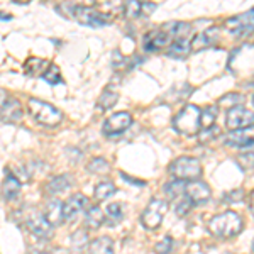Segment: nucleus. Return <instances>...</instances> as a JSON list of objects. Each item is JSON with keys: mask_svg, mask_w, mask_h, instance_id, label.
Here are the masks:
<instances>
[{"mask_svg": "<svg viewBox=\"0 0 254 254\" xmlns=\"http://www.w3.org/2000/svg\"><path fill=\"white\" fill-rule=\"evenodd\" d=\"M243 217L232 210L212 217L210 222H208V231L217 237H222V239L237 236L243 231Z\"/></svg>", "mask_w": 254, "mask_h": 254, "instance_id": "f257e3e1", "label": "nucleus"}, {"mask_svg": "<svg viewBox=\"0 0 254 254\" xmlns=\"http://www.w3.org/2000/svg\"><path fill=\"white\" fill-rule=\"evenodd\" d=\"M27 112L29 116L38 122L39 126L44 127H55L63 121V114L55 105L48 104L39 98H29L27 100Z\"/></svg>", "mask_w": 254, "mask_h": 254, "instance_id": "f03ea898", "label": "nucleus"}, {"mask_svg": "<svg viewBox=\"0 0 254 254\" xmlns=\"http://www.w3.org/2000/svg\"><path fill=\"white\" fill-rule=\"evenodd\" d=\"M200 110L196 105H187L180 110L173 119V127L176 132L183 134V136H195L202 129V122H200Z\"/></svg>", "mask_w": 254, "mask_h": 254, "instance_id": "7ed1b4c3", "label": "nucleus"}, {"mask_svg": "<svg viewBox=\"0 0 254 254\" xmlns=\"http://www.w3.org/2000/svg\"><path fill=\"white\" fill-rule=\"evenodd\" d=\"M170 173L176 180H183V182H191V180H200L202 176V165L198 159L190 156H182L175 159L170 165Z\"/></svg>", "mask_w": 254, "mask_h": 254, "instance_id": "20e7f679", "label": "nucleus"}, {"mask_svg": "<svg viewBox=\"0 0 254 254\" xmlns=\"http://www.w3.org/2000/svg\"><path fill=\"white\" fill-rule=\"evenodd\" d=\"M24 225H26L27 231L34 237H38V239L46 241L53 237V224L46 219L44 212L31 210L29 214L24 217Z\"/></svg>", "mask_w": 254, "mask_h": 254, "instance_id": "39448f33", "label": "nucleus"}, {"mask_svg": "<svg viewBox=\"0 0 254 254\" xmlns=\"http://www.w3.org/2000/svg\"><path fill=\"white\" fill-rule=\"evenodd\" d=\"M71 15L75 20H78L83 26L90 27H102L109 24V15L100 12L95 7L88 5H71Z\"/></svg>", "mask_w": 254, "mask_h": 254, "instance_id": "423d86ee", "label": "nucleus"}, {"mask_svg": "<svg viewBox=\"0 0 254 254\" xmlns=\"http://www.w3.org/2000/svg\"><path fill=\"white\" fill-rule=\"evenodd\" d=\"M165 214H166V203L163 202V200H159V198H153L149 203H147L144 212H142L141 222H142V225H144L146 229L153 231V229H156V227L161 225Z\"/></svg>", "mask_w": 254, "mask_h": 254, "instance_id": "0eeeda50", "label": "nucleus"}, {"mask_svg": "<svg viewBox=\"0 0 254 254\" xmlns=\"http://www.w3.org/2000/svg\"><path fill=\"white\" fill-rule=\"evenodd\" d=\"M225 27H227V31L231 32L232 36H237V38L253 34L254 32V9L225 20Z\"/></svg>", "mask_w": 254, "mask_h": 254, "instance_id": "6e6552de", "label": "nucleus"}, {"mask_svg": "<svg viewBox=\"0 0 254 254\" xmlns=\"http://www.w3.org/2000/svg\"><path fill=\"white\" fill-rule=\"evenodd\" d=\"M225 126H227L229 130L254 126V112L246 109L244 105H237V107L229 109L227 116H225Z\"/></svg>", "mask_w": 254, "mask_h": 254, "instance_id": "1a4fd4ad", "label": "nucleus"}, {"mask_svg": "<svg viewBox=\"0 0 254 254\" xmlns=\"http://www.w3.org/2000/svg\"><path fill=\"white\" fill-rule=\"evenodd\" d=\"M132 126V116L129 112H119L110 116L104 124V134L109 137L121 136L122 132H126L129 127Z\"/></svg>", "mask_w": 254, "mask_h": 254, "instance_id": "9d476101", "label": "nucleus"}, {"mask_svg": "<svg viewBox=\"0 0 254 254\" xmlns=\"http://www.w3.org/2000/svg\"><path fill=\"white\" fill-rule=\"evenodd\" d=\"M185 195L190 198V202L193 205H202V203L208 202L210 198V187L205 182H200V180H191L185 185Z\"/></svg>", "mask_w": 254, "mask_h": 254, "instance_id": "9b49d317", "label": "nucleus"}, {"mask_svg": "<svg viewBox=\"0 0 254 254\" xmlns=\"http://www.w3.org/2000/svg\"><path fill=\"white\" fill-rule=\"evenodd\" d=\"M24 117V107L22 104L14 97H9L7 102L0 109V121L5 124H17L20 119Z\"/></svg>", "mask_w": 254, "mask_h": 254, "instance_id": "f8f14e48", "label": "nucleus"}, {"mask_svg": "<svg viewBox=\"0 0 254 254\" xmlns=\"http://www.w3.org/2000/svg\"><path fill=\"white\" fill-rule=\"evenodd\" d=\"M251 142H254V126L231 130V132L227 134V137H225V144L232 146V147H239V149H244V147L249 146Z\"/></svg>", "mask_w": 254, "mask_h": 254, "instance_id": "ddd939ff", "label": "nucleus"}, {"mask_svg": "<svg viewBox=\"0 0 254 254\" xmlns=\"http://www.w3.org/2000/svg\"><path fill=\"white\" fill-rule=\"evenodd\" d=\"M88 205V198L81 193H75L71 196H68L66 202L63 203V217L64 220H73L76 215L83 212V208H87Z\"/></svg>", "mask_w": 254, "mask_h": 254, "instance_id": "4468645a", "label": "nucleus"}, {"mask_svg": "<svg viewBox=\"0 0 254 254\" xmlns=\"http://www.w3.org/2000/svg\"><path fill=\"white\" fill-rule=\"evenodd\" d=\"M173 38L170 36V32L166 31H151L147 32L142 39V44H144V51H159L161 48L170 46Z\"/></svg>", "mask_w": 254, "mask_h": 254, "instance_id": "2eb2a0df", "label": "nucleus"}, {"mask_svg": "<svg viewBox=\"0 0 254 254\" xmlns=\"http://www.w3.org/2000/svg\"><path fill=\"white\" fill-rule=\"evenodd\" d=\"M20 187H22V183H20V180L15 176L14 173H9L5 176V180H3L2 183V195L5 200H15L20 193Z\"/></svg>", "mask_w": 254, "mask_h": 254, "instance_id": "dca6fc26", "label": "nucleus"}, {"mask_svg": "<svg viewBox=\"0 0 254 254\" xmlns=\"http://www.w3.org/2000/svg\"><path fill=\"white\" fill-rule=\"evenodd\" d=\"M44 215L46 219L51 222L53 225H60L64 222L63 217V203L60 200H51V202L46 203V210H44Z\"/></svg>", "mask_w": 254, "mask_h": 254, "instance_id": "f3484780", "label": "nucleus"}, {"mask_svg": "<svg viewBox=\"0 0 254 254\" xmlns=\"http://www.w3.org/2000/svg\"><path fill=\"white\" fill-rule=\"evenodd\" d=\"M104 224H105V212L97 205L90 207L87 214H85V225L88 229H92V231H95V229L102 227Z\"/></svg>", "mask_w": 254, "mask_h": 254, "instance_id": "a211bd4d", "label": "nucleus"}, {"mask_svg": "<svg viewBox=\"0 0 254 254\" xmlns=\"http://www.w3.org/2000/svg\"><path fill=\"white\" fill-rule=\"evenodd\" d=\"M69 187H71V178H69L68 175H60V176L51 178L46 183V191L51 195H58V193L66 191Z\"/></svg>", "mask_w": 254, "mask_h": 254, "instance_id": "6ab92c4d", "label": "nucleus"}, {"mask_svg": "<svg viewBox=\"0 0 254 254\" xmlns=\"http://www.w3.org/2000/svg\"><path fill=\"white\" fill-rule=\"evenodd\" d=\"M191 51V43L187 39H175L168 46V56H173L176 60H183Z\"/></svg>", "mask_w": 254, "mask_h": 254, "instance_id": "aec40b11", "label": "nucleus"}, {"mask_svg": "<svg viewBox=\"0 0 254 254\" xmlns=\"http://www.w3.org/2000/svg\"><path fill=\"white\" fill-rule=\"evenodd\" d=\"M49 64L51 63L43 58H29L24 63V71H26V75H31V76H38V75L43 76Z\"/></svg>", "mask_w": 254, "mask_h": 254, "instance_id": "412c9836", "label": "nucleus"}, {"mask_svg": "<svg viewBox=\"0 0 254 254\" xmlns=\"http://www.w3.org/2000/svg\"><path fill=\"white\" fill-rule=\"evenodd\" d=\"M90 254H114V243L110 237H98L88 246Z\"/></svg>", "mask_w": 254, "mask_h": 254, "instance_id": "4be33fe9", "label": "nucleus"}, {"mask_svg": "<svg viewBox=\"0 0 254 254\" xmlns=\"http://www.w3.org/2000/svg\"><path fill=\"white\" fill-rule=\"evenodd\" d=\"M114 193H116V185H114L110 180H105V182H100L93 190V196H95L97 202H104V200L110 198Z\"/></svg>", "mask_w": 254, "mask_h": 254, "instance_id": "5701e85b", "label": "nucleus"}, {"mask_svg": "<svg viewBox=\"0 0 254 254\" xmlns=\"http://www.w3.org/2000/svg\"><path fill=\"white\" fill-rule=\"evenodd\" d=\"M124 217V210H122V205L121 203H110L105 208V222L109 225H116L122 220Z\"/></svg>", "mask_w": 254, "mask_h": 254, "instance_id": "b1692460", "label": "nucleus"}, {"mask_svg": "<svg viewBox=\"0 0 254 254\" xmlns=\"http://www.w3.org/2000/svg\"><path fill=\"white\" fill-rule=\"evenodd\" d=\"M117 100H119V93L107 88L100 97H98L97 105H98V109H102V110H109L117 104Z\"/></svg>", "mask_w": 254, "mask_h": 254, "instance_id": "393cba45", "label": "nucleus"}, {"mask_svg": "<svg viewBox=\"0 0 254 254\" xmlns=\"http://www.w3.org/2000/svg\"><path fill=\"white\" fill-rule=\"evenodd\" d=\"M185 185H187V182L175 178V182H170L165 187V191H166V195L170 196L171 200H178L180 196L185 195Z\"/></svg>", "mask_w": 254, "mask_h": 254, "instance_id": "a878e982", "label": "nucleus"}, {"mask_svg": "<svg viewBox=\"0 0 254 254\" xmlns=\"http://www.w3.org/2000/svg\"><path fill=\"white\" fill-rule=\"evenodd\" d=\"M215 121H217V107H214V105H208V107H205L202 110V114H200L202 129H208V127L215 126Z\"/></svg>", "mask_w": 254, "mask_h": 254, "instance_id": "bb28decb", "label": "nucleus"}, {"mask_svg": "<svg viewBox=\"0 0 254 254\" xmlns=\"http://www.w3.org/2000/svg\"><path fill=\"white\" fill-rule=\"evenodd\" d=\"M90 243H88V236H87V231H83V229H80V231L73 232L71 236V248L75 249V251L81 253L85 248H88Z\"/></svg>", "mask_w": 254, "mask_h": 254, "instance_id": "cd10ccee", "label": "nucleus"}, {"mask_svg": "<svg viewBox=\"0 0 254 254\" xmlns=\"http://www.w3.org/2000/svg\"><path fill=\"white\" fill-rule=\"evenodd\" d=\"M142 3L139 0H126L124 3V15L126 19H137L141 15Z\"/></svg>", "mask_w": 254, "mask_h": 254, "instance_id": "c85d7f7f", "label": "nucleus"}, {"mask_svg": "<svg viewBox=\"0 0 254 254\" xmlns=\"http://www.w3.org/2000/svg\"><path fill=\"white\" fill-rule=\"evenodd\" d=\"M88 173L92 175H104L109 171V163L104 158H93L87 166Z\"/></svg>", "mask_w": 254, "mask_h": 254, "instance_id": "c756f323", "label": "nucleus"}, {"mask_svg": "<svg viewBox=\"0 0 254 254\" xmlns=\"http://www.w3.org/2000/svg\"><path fill=\"white\" fill-rule=\"evenodd\" d=\"M43 78L46 80L49 85H58V83H61V81H63V78H61V73H60V68L56 66L55 63L49 64L48 69L44 71Z\"/></svg>", "mask_w": 254, "mask_h": 254, "instance_id": "7c9ffc66", "label": "nucleus"}, {"mask_svg": "<svg viewBox=\"0 0 254 254\" xmlns=\"http://www.w3.org/2000/svg\"><path fill=\"white\" fill-rule=\"evenodd\" d=\"M191 207H195V205L190 202V198H188L187 195H183V196H180L178 200H175V212H176V215H180V217L187 215L188 212L191 210Z\"/></svg>", "mask_w": 254, "mask_h": 254, "instance_id": "2f4dec72", "label": "nucleus"}, {"mask_svg": "<svg viewBox=\"0 0 254 254\" xmlns=\"http://www.w3.org/2000/svg\"><path fill=\"white\" fill-rule=\"evenodd\" d=\"M219 105L220 107H225V109H232V107H237V105H243V95H239V93H227V95H224L219 100Z\"/></svg>", "mask_w": 254, "mask_h": 254, "instance_id": "473e14b6", "label": "nucleus"}, {"mask_svg": "<svg viewBox=\"0 0 254 254\" xmlns=\"http://www.w3.org/2000/svg\"><path fill=\"white\" fill-rule=\"evenodd\" d=\"M219 136H220V129L217 126H212V127H208V129H202L198 132V137L202 142H210Z\"/></svg>", "mask_w": 254, "mask_h": 254, "instance_id": "72a5a7b5", "label": "nucleus"}, {"mask_svg": "<svg viewBox=\"0 0 254 254\" xmlns=\"http://www.w3.org/2000/svg\"><path fill=\"white\" fill-rule=\"evenodd\" d=\"M171 249H173V239H171L170 236H166L156 244L154 251H156V254H170Z\"/></svg>", "mask_w": 254, "mask_h": 254, "instance_id": "f704fd0d", "label": "nucleus"}, {"mask_svg": "<svg viewBox=\"0 0 254 254\" xmlns=\"http://www.w3.org/2000/svg\"><path fill=\"white\" fill-rule=\"evenodd\" d=\"M243 193H244L243 190H234L225 195V200H227V202H239V200H243Z\"/></svg>", "mask_w": 254, "mask_h": 254, "instance_id": "c9c22d12", "label": "nucleus"}, {"mask_svg": "<svg viewBox=\"0 0 254 254\" xmlns=\"http://www.w3.org/2000/svg\"><path fill=\"white\" fill-rule=\"evenodd\" d=\"M154 9H156V5H154V3H151V2H147V3H142L141 14H142V15H149L151 12H153Z\"/></svg>", "mask_w": 254, "mask_h": 254, "instance_id": "e433bc0d", "label": "nucleus"}, {"mask_svg": "<svg viewBox=\"0 0 254 254\" xmlns=\"http://www.w3.org/2000/svg\"><path fill=\"white\" fill-rule=\"evenodd\" d=\"M244 156H254V142H251L249 146L244 147Z\"/></svg>", "mask_w": 254, "mask_h": 254, "instance_id": "4c0bfd02", "label": "nucleus"}, {"mask_svg": "<svg viewBox=\"0 0 254 254\" xmlns=\"http://www.w3.org/2000/svg\"><path fill=\"white\" fill-rule=\"evenodd\" d=\"M44 254H69V251H68V249H63V248H55L53 251H48Z\"/></svg>", "mask_w": 254, "mask_h": 254, "instance_id": "58836bf2", "label": "nucleus"}, {"mask_svg": "<svg viewBox=\"0 0 254 254\" xmlns=\"http://www.w3.org/2000/svg\"><path fill=\"white\" fill-rule=\"evenodd\" d=\"M7 98H9V95H7V92H5V90L0 88V109H2V105L7 102Z\"/></svg>", "mask_w": 254, "mask_h": 254, "instance_id": "ea45409f", "label": "nucleus"}, {"mask_svg": "<svg viewBox=\"0 0 254 254\" xmlns=\"http://www.w3.org/2000/svg\"><path fill=\"white\" fill-rule=\"evenodd\" d=\"M0 19H2V20H10V19H12V15H9V14H2V12H0Z\"/></svg>", "mask_w": 254, "mask_h": 254, "instance_id": "a19ab883", "label": "nucleus"}, {"mask_svg": "<svg viewBox=\"0 0 254 254\" xmlns=\"http://www.w3.org/2000/svg\"><path fill=\"white\" fill-rule=\"evenodd\" d=\"M251 212H253V215H254V191L251 193Z\"/></svg>", "mask_w": 254, "mask_h": 254, "instance_id": "79ce46f5", "label": "nucleus"}, {"mask_svg": "<svg viewBox=\"0 0 254 254\" xmlns=\"http://www.w3.org/2000/svg\"><path fill=\"white\" fill-rule=\"evenodd\" d=\"M12 2H15V3H29L31 0H12Z\"/></svg>", "mask_w": 254, "mask_h": 254, "instance_id": "37998d69", "label": "nucleus"}, {"mask_svg": "<svg viewBox=\"0 0 254 254\" xmlns=\"http://www.w3.org/2000/svg\"><path fill=\"white\" fill-rule=\"evenodd\" d=\"M251 102H253V105H254V95H253V100Z\"/></svg>", "mask_w": 254, "mask_h": 254, "instance_id": "c03bdc74", "label": "nucleus"}, {"mask_svg": "<svg viewBox=\"0 0 254 254\" xmlns=\"http://www.w3.org/2000/svg\"><path fill=\"white\" fill-rule=\"evenodd\" d=\"M253 251H254V243H253Z\"/></svg>", "mask_w": 254, "mask_h": 254, "instance_id": "a18cd8bd", "label": "nucleus"}]
</instances>
